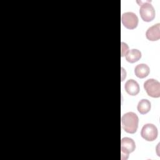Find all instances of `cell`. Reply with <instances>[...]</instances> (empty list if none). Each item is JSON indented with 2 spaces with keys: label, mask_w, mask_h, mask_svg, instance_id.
I'll use <instances>...</instances> for the list:
<instances>
[{
  "label": "cell",
  "mask_w": 160,
  "mask_h": 160,
  "mask_svg": "<svg viewBox=\"0 0 160 160\" xmlns=\"http://www.w3.org/2000/svg\"><path fill=\"white\" fill-rule=\"evenodd\" d=\"M124 88L126 91L131 96H136L139 92V86L137 81L134 79L128 80L125 84Z\"/></svg>",
  "instance_id": "8"
},
{
  "label": "cell",
  "mask_w": 160,
  "mask_h": 160,
  "mask_svg": "<svg viewBox=\"0 0 160 160\" xmlns=\"http://www.w3.org/2000/svg\"><path fill=\"white\" fill-rule=\"evenodd\" d=\"M138 116L133 112H128L121 117V127L128 133H135L138 128Z\"/></svg>",
  "instance_id": "1"
},
{
  "label": "cell",
  "mask_w": 160,
  "mask_h": 160,
  "mask_svg": "<svg viewBox=\"0 0 160 160\" xmlns=\"http://www.w3.org/2000/svg\"><path fill=\"white\" fill-rule=\"evenodd\" d=\"M139 14L141 19L146 22L152 21L155 17V10L149 1H140Z\"/></svg>",
  "instance_id": "2"
},
{
  "label": "cell",
  "mask_w": 160,
  "mask_h": 160,
  "mask_svg": "<svg viewBox=\"0 0 160 160\" xmlns=\"http://www.w3.org/2000/svg\"><path fill=\"white\" fill-rule=\"evenodd\" d=\"M141 52L137 49H132L128 51L126 54V59L130 63H134L138 61L141 58Z\"/></svg>",
  "instance_id": "10"
},
{
  "label": "cell",
  "mask_w": 160,
  "mask_h": 160,
  "mask_svg": "<svg viewBox=\"0 0 160 160\" xmlns=\"http://www.w3.org/2000/svg\"><path fill=\"white\" fill-rule=\"evenodd\" d=\"M121 81H123L124 79L126 78V71L124 69V68L122 67L121 68Z\"/></svg>",
  "instance_id": "13"
},
{
  "label": "cell",
  "mask_w": 160,
  "mask_h": 160,
  "mask_svg": "<svg viewBox=\"0 0 160 160\" xmlns=\"http://www.w3.org/2000/svg\"><path fill=\"white\" fill-rule=\"evenodd\" d=\"M138 21L137 15L132 12H126L121 15V22L127 29H135L138 26Z\"/></svg>",
  "instance_id": "6"
},
{
  "label": "cell",
  "mask_w": 160,
  "mask_h": 160,
  "mask_svg": "<svg viewBox=\"0 0 160 160\" xmlns=\"http://www.w3.org/2000/svg\"><path fill=\"white\" fill-rule=\"evenodd\" d=\"M158 129L156 126L151 123L144 124L141 131V137L148 141H153L158 137Z\"/></svg>",
  "instance_id": "5"
},
{
  "label": "cell",
  "mask_w": 160,
  "mask_h": 160,
  "mask_svg": "<svg viewBox=\"0 0 160 160\" xmlns=\"http://www.w3.org/2000/svg\"><path fill=\"white\" fill-rule=\"evenodd\" d=\"M151 108V102L146 99H142L140 100L138 104L137 109L139 112L141 114H145L148 113Z\"/></svg>",
  "instance_id": "11"
},
{
  "label": "cell",
  "mask_w": 160,
  "mask_h": 160,
  "mask_svg": "<svg viewBox=\"0 0 160 160\" xmlns=\"http://www.w3.org/2000/svg\"><path fill=\"white\" fill-rule=\"evenodd\" d=\"M136 144L134 140L128 137H125L121 140V159H127L129 153L135 150Z\"/></svg>",
  "instance_id": "4"
},
{
  "label": "cell",
  "mask_w": 160,
  "mask_h": 160,
  "mask_svg": "<svg viewBox=\"0 0 160 160\" xmlns=\"http://www.w3.org/2000/svg\"><path fill=\"white\" fill-rule=\"evenodd\" d=\"M150 69L149 67L144 63L138 64L134 69L135 75L139 78H144L148 76Z\"/></svg>",
  "instance_id": "9"
},
{
  "label": "cell",
  "mask_w": 160,
  "mask_h": 160,
  "mask_svg": "<svg viewBox=\"0 0 160 160\" xmlns=\"http://www.w3.org/2000/svg\"><path fill=\"white\" fill-rule=\"evenodd\" d=\"M121 57L126 56L127 52L129 51L128 45L124 42H121Z\"/></svg>",
  "instance_id": "12"
},
{
  "label": "cell",
  "mask_w": 160,
  "mask_h": 160,
  "mask_svg": "<svg viewBox=\"0 0 160 160\" xmlns=\"http://www.w3.org/2000/svg\"><path fill=\"white\" fill-rule=\"evenodd\" d=\"M146 38L151 41H158L160 38V24L157 23L149 27L146 32Z\"/></svg>",
  "instance_id": "7"
},
{
  "label": "cell",
  "mask_w": 160,
  "mask_h": 160,
  "mask_svg": "<svg viewBox=\"0 0 160 160\" xmlns=\"http://www.w3.org/2000/svg\"><path fill=\"white\" fill-rule=\"evenodd\" d=\"M144 88L148 95L152 98H159L160 96V83L154 79H149L144 82Z\"/></svg>",
  "instance_id": "3"
}]
</instances>
